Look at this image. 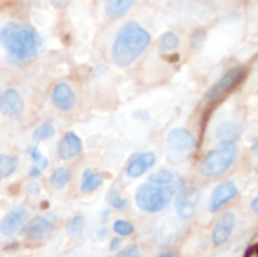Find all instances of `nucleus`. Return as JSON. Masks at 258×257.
Masks as SVG:
<instances>
[{
    "label": "nucleus",
    "instance_id": "18",
    "mask_svg": "<svg viewBox=\"0 0 258 257\" xmlns=\"http://www.w3.org/2000/svg\"><path fill=\"white\" fill-rule=\"evenodd\" d=\"M148 182L154 185H162V186H183V179L168 170H159L153 173L148 179Z\"/></svg>",
    "mask_w": 258,
    "mask_h": 257
},
{
    "label": "nucleus",
    "instance_id": "5",
    "mask_svg": "<svg viewBox=\"0 0 258 257\" xmlns=\"http://www.w3.org/2000/svg\"><path fill=\"white\" fill-rule=\"evenodd\" d=\"M166 142H168V158L171 162L177 164L187 159V156L195 148L197 139L187 129L177 127L168 133Z\"/></svg>",
    "mask_w": 258,
    "mask_h": 257
},
{
    "label": "nucleus",
    "instance_id": "30",
    "mask_svg": "<svg viewBox=\"0 0 258 257\" xmlns=\"http://www.w3.org/2000/svg\"><path fill=\"white\" fill-rule=\"evenodd\" d=\"M27 192L32 194V195H39L41 194V185H39V182L30 179V182L27 183Z\"/></svg>",
    "mask_w": 258,
    "mask_h": 257
},
{
    "label": "nucleus",
    "instance_id": "32",
    "mask_svg": "<svg viewBox=\"0 0 258 257\" xmlns=\"http://www.w3.org/2000/svg\"><path fill=\"white\" fill-rule=\"evenodd\" d=\"M119 245H121V239H119V238H115V239H112V241H110V247H109V250H110V251H115V250H118V248H119Z\"/></svg>",
    "mask_w": 258,
    "mask_h": 257
},
{
    "label": "nucleus",
    "instance_id": "1",
    "mask_svg": "<svg viewBox=\"0 0 258 257\" xmlns=\"http://www.w3.org/2000/svg\"><path fill=\"white\" fill-rule=\"evenodd\" d=\"M42 48V38L26 20L0 17V59L14 68L30 64Z\"/></svg>",
    "mask_w": 258,
    "mask_h": 257
},
{
    "label": "nucleus",
    "instance_id": "19",
    "mask_svg": "<svg viewBox=\"0 0 258 257\" xmlns=\"http://www.w3.org/2000/svg\"><path fill=\"white\" fill-rule=\"evenodd\" d=\"M133 3L135 0H106L104 12L110 18H118V17H122L125 12H128Z\"/></svg>",
    "mask_w": 258,
    "mask_h": 257
},
{
    "label": "nucleus",
    "instance_id": "13",
    "mask_svg": "<svg viewBox=\"0 0 258 257\" xmlns=\"http://www.w3.org/2000/svg\"><path fill=\"white\" fill-rule=\"evenodd\" d=\"M234 227H236V215L233 212L224 214L218 220V223L215 224V227H213V232H212V241H213V244L215 245L225 244L230 239Z\"/></svg>",
    "mask_w": 258,
    "mask_h": 257
},
{
    "label": "nucleus",
    "instance_id": "29",
    "mask_svg": "<svg viewBox=\"0 0 258 257\" xmlns=\"http://www.w3.org/2000/svg\"><path fill=\"white\" fill-rule=\"evenodd\" d=\"M118 257H141V251L136 245H128L118 254Z\"/></svg>",
    "mask_w": 258,
    "mask_h": 257
},
{
    "label": "nucleus",
    "instance_id": "28",
    "mask_svg": "<svg viewBox=\"0 0 258 257\" xmlns=\"http://www.w3.org/2000/svg\"><path fill=\"white\" fill-rule=\"evenodd\" d=\"M206 41V30H195L192 38H190V42H192V47L194 48H200L203 45V42Z\"/></svg>",
    "mask_w": 258,
    "mask_h": 257
},
{
    "label": "nucleus",
    "instance_id": "36",
    "mask_svg": "<svg viewBox=\"0 0 258 257\" xmlns=\"http://www.w3.org/2000/svg\"><path fill=\"white\" fill-rule=\"evenodd\" d=\"M252 150L255 151V153H258V139L254 142V145H252Z\"/></svg>",
    "mask_w": 258,
    "mask_h": 257
},
{
    "label": "nucleus",
    "instance_id": "7",
    "mask_svg": "<svg viewBox=\"0 0 258 257\" xmlns=\"http://www.w3.org/2000/svg\"><path fill=\"white\" fill-rule=\"evenodd\" d=\"M200 204V191L195 186H183L175 195V211L181 220H190Z\"/></svg>",
    "mask_w": 258,
    "mask_h": 257
},
{
    "label": "nucleus",
    "instance_id": "34",
    "mask_svg": "<svg viewBox=\"0 0 258 257\" xmlns=\"http://www.w3.org/2000/svg\"><path fill=\"white\" fill-rule=\"evenodd\" d=\"M251 206H252V211H254V214H255V215L258 217V197H255V198L252 200V204H251Z\"/></svg>",
    "mask_w": 258,
    "mask_h": 257
},
{
    "label": "nucleus",
    "instance_id": "12",
    "mask_svg": "<svg viewBox=\"0 0 258 257\" xmlns=\"http://www.w3.org/2000/svg\"><path fill=\"white\" fill-rule=\"evenodd\" d=\"M53 230V221L45 217H35L32 218L24 227L23 235L32 241H39L47 238Z\"/></svg>",
    "mask_w": 258,
    "mask_h": 257
},
{
    "label": "nucleus",
    "instance_id": "27",
    "mask_svg": "<svg viewBox=\"0 0 258 257\" xmlns=\"http://www.w3.org/2000/svg\"><path fill=\"white\" fill-rule=\"evenodd\" d=\"M107 203H109L112 208L119 209V211H122V209L127 208V200H124V198L121 197V194H119L116 189H112V191L109 192V195H107Z\"/></svg>",
    "mask_w": 258,
    "mask_h": 257
},
{
    "label": "nucleus",
    "instance_id": "24",
    "mask_svg": "<svg viewBox=\"0 0 258 257\" xmlns=\"http://www.w3.org/2000/svg\"><path fill=\"white\" fill-rule=\"evenodd\" d=\"M180 44V38L174 33V32H166L162 35L160 42H159V53L165 55L168 52H172L178 47Z\"/></svg>",
    "mask_w": 258,
    "mask_h": 257
},
{
    "label": "nucleus",
    "instance_id": "6",
    "mask_svg": "<svg viewBox=\"0 0 258 257\" xmlns=\"http://www.w3.org/2000/svg\"><path fill=\"white\" fill-rule=\"evenodd\" d=\"M246 70L243 67H234L231 70H228L207 92L204 97V101L209 105H213L216 101H219L221 98H224L233 88H236L245 77Z\"/></svg>",
    "mask_w": 258,
    "mask_h": 257
},
{
    "label": "nucleus",
    "instance_id": "2",
    "mask_svg": "<svg viewBox=\"0 0 258 257\" xmlns=\"http://www.w3.org/2000/svg\"><path fill=\"white\" fill-rule=\"evenodd\" d=\"M150 44V32L138 21H127L118 29L112 42V61L121 68L130 67L148 48Z\"/></svg>",
    "mask_w": 258,
    "mask_h": 257
},
{
    "label": "nucleus",
    "instance_id": "20",
    "mask_svg": "<svg viewBox=\"0 0 258 257\" xmlns=\"http://www.w3.org/2000/svg\"><path fill=\"white\" fill-rule=\"evenodd\" d=\"M242 132V127L236 123H222L216 130V136L221 141H234Z\"/></svg>",
    "mask_w": 258,
    "mask_h": 257
},
{
    "label": "nucleus",
    "instance_id": "26",
    "mask_svg": "<svg viewBox=\"0 0 258 257\" xmlns=\"http://www.w3.org/2000/svg\"><path fill=\"white\" fill-rule=\"evenodd\" d=\"M113 232L119 236H130L135 232V226L130 221L125 220H118L113 223Z\"/></svg>",
    "mask_w": 258,
    "mask_h": 257
},
{
    "label": "nucleus",
    "instance_id": "9",
    "mask_svg": "<svg viewBox=\"0 0 258 257\" xmlns=\"http://www.w3.org/2000/svg\"><path fill=\"white\" fill-rule=\"evenodd\" d=\"M0 112L11 118H20L23 115L24 100L17 88H8L0 92Z\"/></svg>",
    "mask_w": 258,
    "mask_h": 257
},
{
    "label": "nucleus",
    "instance_id": "15",
    "mask_svg": "<svg viewBox=\"0 0 258 257\" xmlns=\"http://www.w3.org/2000/svg\"><path fill=\"white\" fill-rule=\"evenodd\" d=\"M154 164H156V155L151 151H144L130 159V162L125 168V173L128 177L136 179V177H141L142 174H145Z\"/></svg>",
    "mask_w": 258,
    "mask_h": 257
},
{
    "label": "nucleus",
    "instance_id": "3",
    "mask_svg": "<svg viewBox=\"0 0 258 257\" xmlns=\"http://www.w3.org/2000/svg\"><path fill=\"white\" fill-rule=\"evenodd\" d=\"M181 188L183 186H162L147 182L138 188L135 200L141 211L148 214H156L165 209Z\"/></svg>",
    "mask_w": 258,
    "mask_h": 257
},
{
    "label": "nucleus",
    "instance_id": "14",
    "mask_svg": "<svg viewBox=\"0 0 258 257\" xmlns=\"http://www.w3.org/2000/svg\"><path fill=\"white\" fill-rule=\"evenodd\" d=\"M237 194H239L237 186L233 182L219 183L213 189V194H212V198H210V211L212 212H218L224 204H227L228 201L236 198Z\"/></svg>",
    "mask_w": 258,
    "mask_h": 257
},
{
    "label": "nucleus",
    "instance_id": "31",
    "mask_svg": "<svg viewBox=\"0 0 258 257\" xmlns=\"http://www.w3.org/2000/svg\"><path fill=\"white\" fill-rule=\"evenodd\" d=\"M73 0H50L51 6H54L56 9H65L67 6H70Z\"/></svg>",
    "mask_w": 258,
    "mask_h": 257
},
{
    "label": "nucleus",
    "instance_id": "25",
    "mask_svg": "<svg viewBox=\"0 0 258 257\" xmlns=\"http://www.w3.org/2000/svg\"><path fill=\"white\" fill-rule=\"evenodd\" d=\"M65 230L70 236L76 238V236H80L85 230V218L82 215H76V217H71L67 224H65Z\"/></svg>",
    "mask_w": 258,
    "mask_h": 257
},
{
    "label": "nucleus",
    "instance_id": "33",
    "mask_svg": "<svg viewBox=\"0 0 258 257\" xmlns=\"http://www.w3.org/2000/svg\"><path fill=\"white\" fill-rule=\"evenodd\" d=\"M245 257H258V245L252 247V248H249Z\"/></svg>",
    "mask_w": 258,
    "mask_h": 257
},
{
    "label": "nucleus",
    "instance_id": "11",
    "mask_svg": "<svg viewBox=\"0 0 258 257\" xmlns=\"http://www.w3.org/2000/svg\"><path fill=\"white\" fill-rule=\"evenodd\" d=\"M83 150V142L74 132H67L57 142V156L62 161H71L80 156Z\"/></svg>",
    "mask_w": 258,
    "mask_h": 257
},
{
    "label": "nucleus",
    "instance_id": "21",
    "mask_svg": "<svg viewBox=\"0 0 258 257\" xmlns=\"http://www.w3.org/2000/svg\"><path fill=\"white\" fill-rule=\"evenodd\" d=\"M18 158L9 155H0V180L11 177L18 168Z\"/></svg>",
    "mask_w": 258,
    "mask_h": 257
},
{
    "label": "nucleus",
    "instance_id": "35",
    "mask_svg": "<svg viewBox=\"0 0 258 257\" xmlns=\"http://www.w3.org/2000/svg\"><path fill=\"white\" fill-rule=\"evenodd\" d=\"M157 257H174L172 253H169V251H166V253H160Z\"/></svg>",
    "mask_w": 258,
    "mask_h": 257
},
{
    "label": "nucleus",
    "instance_id": "10",
    "mask_svg": "<svg viewBox=\"0 0 258 257\" xmlns=\"http://www.w3.org/2000/svg\"><path fill=\"white\" fill-rule=\"evenodd\" d=\"M27 220V209L24 206H15L11 209L0 221V233L6 238L14 236L24 227V223Z\"/></svg>",
    "mask_w": 258,
    "mask_h": 257
},
{
    "label": "nucleus",
    "instance_id": "22",
    "mask_svg": "<svg viewBox=\"0 0 258 257\" xmlns=\"http://www.w3.org/2000/svg\"><path fill=\"white\" fill-rule=\"evenodd\" d=\"M56 135V127L51 121H42L38 127H35L33 130V139L36 142H41V141H47V139H51L53 136Z\"/></svg>",
    "mask_w": 258,
    "mask_h": 257
},
{
    "label": "nucleus",
    "instance_id": "23",
    "mask_svg": "<svg viewBox=\"0 0 258 257\" xmlns=\"http://www.w3.org/2000/svg\"><path fill=\"white\" fill-rule=\"evenodd\" d=\"M70 183V171L63 167H59L56 170H53V173L50 174V185L54 189H63L67 185Z\"/></svg>",
    "mask_w": 258,
    "mask_h": 257
},
{
    "label": "nucleus",
    "instance_id": "16",
    "mask_svg": "<svg viewBox=\"0 0 258 257\" xmlns=\"http://www.w3.org/2000/svg\"><path fill=\"white\" fill-rule=\"evenodd\" d=\"M29 155H30V159H32V167H30V171H29V177L33 179V180H38V177L48 167V158H45L41 153V150H39L38 145H33L29 150Z\"/></svg>",
    "mask_w": 258,
    "mask_h": 257
},
{
    "label": "nucleus",
    "instance_id": "8",
    "mask_svg": "<svg viewBox=\"0 0 258 257\" xmlns=\"http://www.w3.org/2000/svg\"><path fill=\"white\" fill-rule=\"evenodd\" d=\"M51 105L60 112H70L74 109L77 97L73 86L68 82H57L50 92Z\"/></svg>",
    "mask_w": 258,
    "mask_h": 257
},
{
    "label": "nucleus",
    "instance_id": "4",
    "mask_svg": "<svg viewBox=\"0 0 258 257\" xmlns=\"http://www.w3.org/2000/svg\"><path fill=\"white\" fill-rule=\"evenodd\" d=\"M237 155L236 141H222L213 151H210L200 164V173L204 177H218L224 174L234 162Z\"/></svg>",
    "mask_w": 258,
    "mask_h": 257
},
{
    "label": "nucleus",
    "instance_id": "17",
    "mask_svg": "<svg viewBox=\"0 0 258 257\" xmlns=\"http://www.w3.org/2000/svg\"><path fill=\"white\" fill-rule=\"evenodd\" d=\"M103 182H104V177L98 171H95L92 168H86L82 174L80 191L83 194H91V192L97 191L103 185Z\"/></svg>",
    "mask_w": 258,
    "mask_h": 257
}]
</instances>
